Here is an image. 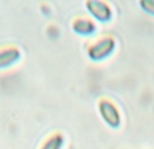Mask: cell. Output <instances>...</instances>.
Wrapping results in <instances>:
<instances>
[{"instance_id": "obj_1", "label": "cell", "mask_w": 154, "mask_h": 149, "mask_svg": "<svg viewBox=\"0 0 154 149\" xmlns=\"http://www.w3.org/2000/svg\"><path fill=\"white\" fill-rule=\"evenodd\" d=\"M114 46H115V42L111 37L101 38L100 41H97L96 43H93L91 46L89 50H88V54L93 60H101L111 53Z\"/></svg>"}, {"instance_id": "obj_2", "label": "cell", "mask_w": 154, "mask_h": 149, "mask_svg": "<svg viewBox=\"0 0 154 149\" xmlns=\"http://www.w3.org/2000/svg\"><path fill=\"white\" fill-rule=\"evenodd\" d=\"M99 110H100V114L103 117V119L108 123L109 126H114L116 128L120 123V114L118 111V109L115 107L114 103H111L107 99H103L99 103Z\"/></svg>"}, {"instance_id": "obj_3", "label": "cell", "mask_w": 154, "mask_h": 149, "mask_svg": "<svg viewBox=\"0 0 154 149\" xmlns=\"http://www.w3.org/2000/svg\"><path fill=\"white\" fill-rule=\"evenodd\" d=\"M87 7L91 11L93 16L99 21H108L111 18V10L104 2H99V0H89L87 2Z\"/></svg>"}, {"instance_id": "obj_4", "label": "cell", "mask_w": 154, "mask_h": 149, "mask_svg": "<svg viewBox=\"0 0 154 149\" xmlns=\"http://www.w3.org/2000/svg\"><path fill=\"white\" fill-rule=\"evenodd\" d=\"M19 57H20V52L16 48H5L0 50V68H5L14 64L15 61H18Z\"/></svg>"}, {"instance_id": "obj_5", "label": "cell", "mask_w": 154, "mask_h": 149, "mask_svg": "<svg viewBox=\"0 0 154 149\" xmlns=\"http://www.w3.org/2000/svg\"><path fill=\"white\" fill-rule=\"evenodd\" d=\"M73 30L80 34H91L95 30V24L88 19H77L73 22Z\"/></svg>"}, {"instance_id": "obj_6", "label": "cell", "mask_w": 154, "mask_h": 149, "mask_svg": "<svg viewBox=\"0 0 154 149\" xmlns=\"http://www.w3.org/2000/svg\"><path fill=\"white\" fill-rule=\"evenodd\" d=\"M62 142H64V137L60 133H56L46 140L41 149H61Z\"/></svg>"}, {"instance_id": "obj_7", "label": "cell", "mask_w": 154, "mask_h": 149, "mask_svg": "<svg viewBox=\"0 0 154 149\" xmlns=\"http://www.w3.org/2000/svg\"><path fill=\"white\" fill-rule=\"evenodd\" d=\"M141 7L145 11H147L149 14L154 15V0H142L141 2Z\"/></svg>"}]
</instances>
